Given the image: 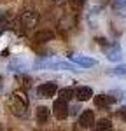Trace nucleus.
<instances>
[{"mask_svg": "<svg viewBox=\"0 0 126 131\" xmlns=\"http://www.w3.org/2000/svg\"><path fill=\"white\" fill-rule=\"evenodd\" d=\"M110 128H112V122L109 119H100L96 122V129H110Z\"/></svg>", "mask_w": 126, "mask_h": 131, "instance_id": "17", "label": "nucleus"}, {"mask_svg": "<svg viewBox=\"0 0 126 131\" xmlns=\"http://www.w3.org/2000/svg\"><path fill=\"white\" fill-rule=\"evenodd\" d=\"M114 101H116V98H114V96H109V94H98V96H94V105L100 107V108H107V107H110Z\"/></svg>", "mask_w": 126, "mask_h": 131, "instance_id": "9", "label": "nucleus"}, {"mask_svg": "<svg viewBox=\"0 0 126 131\" xmlns=\"http://www.w3.org/2000/svg\"><path fill=\"white\" fill-rule=\"evenodd\" d=\"M52 4H56V5H61V4H65L67 0H51Z\"/></svg>", "mask_w": 126, "mask_h": 131, "instance_id": "22", "label": "nucleus"}, {"mask_svg": "<svg viewBox=\"0 0 126 131\" xmlns=\"http://www.w3.org/2000/svg\"><path fill=\"white\" fill-rule=\"evenodd\" d=\"M52 114H54V117L56 119H67L68 117V114H70V108H68V105H67V101L61 100V98H58V100L54 101V105H52Z\"/></svg>", "mask_w": 126, "mask_h": 131, "instance_id": "4", "label": "nucleus"}, {"mask_svg": "<svg viewBox=\"0 0 126 131\" xmlns=\"http://www.w3.org/2000/svg\"><path fill=\"white\" fill-rule=\"evenodd\" d=\"M109 73H110V75H119V77H123V75H126V65H119V67L112 68V70H109Z\"/></svg>", "mask_w": 126, "mask_h": 131, "instance_id": "16", "label": "nucleus"}, {"mask_svg": "<svg viewBox=\"0 0 126 131\" xmlns=\"http://www.w3.org/2000/svg\"><path fill=\"white\" fill-rule=\"evenodd\" d=\"M79 126L84 128V129H89L94 126V114L93 110H84L81 115H79Z\"/></svg>", "mask_w": 126, "mask_h": 131, "instance_id": "7", "label": "nucleus"}, {"mask_svg": "<svg viewBox=\"0 0 126 131\" xmlns=\"http://www.w3.org/2000/svg\"><path fill=\"white\" fill-rule=\"evenodd\" d=\"M117 117H119L121 121L126 122V105H124V107H121V108L117 110Z\"/></svg>", "mask_w": 126, "mask_h": 131, "instance_id": "19", "label": "nucleus"}, {"mask_svg": "<svg viewBox=\"0 0 126 131\" xmlns=\"http://www.w3.org/2000/svg\"><path fill=\"white\" fill-rule=\"evenodd\" d=\"M117 14H119V16H123V18H126V5L121 10H117Z\"/></svg>", "mask_w": 126, "mask_h": 131, "instance_id": "21", "label": "nucleus"}, {"mask_svg": "<svg viewBox=\"0 0 126 131\" xmlns=\"http://www.w3.org/2000/svg\"><path fill=\"white\" fill-rule=\"evenodd\" d=\"M70 60H72L74 63H77V65L84 67V68H91V67L96 65V60L88 58V56H70Z\"/></svg>", "mask_w": 126, "mask_h": 131, "instance_id": "10", "label": "nucleus"}, {"mask_svg": "<svg viewBox=\"0 0 126 131\" xmlns=\"http://www.w3.org/2000/svg\"><path fill=\"white\" fill-rule=\"evenodd\" d=\"M96 42H98L100 46H103V47L109 44V42H107V39H103V37H98V39H96Z\"/></svg>", "mask_w": 126, "mask_h": 131, "instance_id": "20", "label": "nucleus"}, {"mask_svg": "<svg viewBox=\"0 0 126 131\" xmlns=\"http://www.w3.org/2000/svg\"><path fill=\"white\" fill-rule=\"evenodd\" d=\"M74 93H75V91H74L72 88H65V89H60V93H58V96H60L61 100L68 101V100H72V98H74Z\"/></svg>", "mask_w": 126, "mask_h": 131, "instance_id": "13", "label": "nucleus"}, {"mask_svg": "<svg viewBox=\"0 0 126 131\" xmlns=\"http://www.w3.org/2000/svg\"><path fill=\"white\" fill-rule=\"evenodd\" d=\"M49 115H51V110H49L47 107H39V108H37V114H35L39 124H46L47 119H49Z\"/></svg>", "mask_w": 126, "mask_h": 131, "instance_id": "12", "label": "nucleus"}, {"mask_svg": "<svg viewBox=\"0 0 126 131\" xmlns=\"http://www.w3.org/2000/svg\"><path fill=\"white\" fill-rule=\"evenodd\" d=\"M0 16H2V12H0Z\"/></svg>", "mask_w": 126, "mask_h": 131, "instance_id": "24", "label": "nucleus"}, {"mask_svg": "<svg viewBox=\"0 0 126 131\" xmlns=\"http://www.w3.org/2000/svg\"><path fill=\"white\" fill-rule=\"evenodd\" d=\"M54 39V33L49 30H40V31H37L35 35H33V40L35 42H39V44H46V42H49Z\"/></svg>", "mask_w": 126, "mask_h": 131, "instance_id": "11", "label": "nucleus"}, {"mask_svg": "<svg viewBox=\"0 0 126 131\" xmlns=\"http://www.w3.org/2000/svg\"><path fill=\"white\" fill-rule=\"evenodd\" d=\"M37 68H46V70H77L74 68L70 63L61 60H56V58H47V60H40L35 63Z\"/></svg>", "mask_w": 126, "mask_h": 131, "instance_id": "2", "label": "nucleus"}, {"mask_svg": "<svg viewBox=\"0 0 126 131\" xmlns=\"http://www.w3.org/2000/svg\"><path fill=\"white\" fill-rule=\"evenodd\" d=\"M105 56L109 61H119L123 58V51H121V46L114 42V44H107L105 46Z\"/></svg>", "mask_w": 126, "mask_h": 131, "instance_id": "5", "label": "nucleus"}, {"mask_svg": "<svg viewBox=\"0 0 126 131\" xmlns=\"http://www.w3.org/2000/svg\"><path fill=\"white\" fill-rule=\"evenodd\" d=\"M9 108L16 117H26L28 115V98H26V94L21 93V91L12 93V96L9 100Z\"/></svg>", "mask_w": 126, "mask_h": 131, "instance_id": "1", "label": "nucleus"}, {"mask_svg": "<svg viewBox=\"0 0 126 131\" xmlns=\"http://www.w3.org/2000/svg\"><path fill=\"white\" fill-rule=\"evenodd\" d=\"M9 70H14V72L26 70V65H25L23 61H19V60H14V61H10V65H9Z\"/></svg>", "mask_w": 126, "mask_h": 131, "instance_id": "14", "label": "nucleus"}, {"mask_svg": "<svg viewBox=\"0 0 126 131\" xmlns=\"http://www.w3.org/2000/svg\"><path fill=\"white\" fill-rule=\"evenodd\" d=\"M86 4V0H68V5L72 10H81Z\"/></svg>", "mask_w": 126, "mask_h": 131, "instance_id": "15", "label": "nucleus"}, {"mask_svg": "<svg viewBox=\"0 0 126 131\" xmlns=\"http://www.w3.org/2000/svg\"><path fill=\"white\" fill-rule=\"evenodd\" d=\"M124 5H126V0H114V2H112V7H114L116 12H117V10H121Z\"/></svg>", "mask_w": 126, "mask_h": 131, "instance_id": "18", "label": "nucleus"}, {"mask_svg": "<svg viewBox=\"0 0 126 131\" xmlns=\"http://www.w3.org/2000/svg\"><path fill=\"white\" fill-rule=\"evenodd\" d=\"M2 89H4V79L0 77V93H2Z\"/></svg>", "mask_w": 126, "mask_h": 131, "instance_id": "23", "label": "nucleus"}, {"mask_svg": "<svg viewBox=\"0 0 126 131\" xmlns=\"http://www.w3.org/2000/svg\"><path fill=\"white\" fill-rule=\"evenodd\" d=\"M74 96H75L79 101H88L91 96H93V89H91V88H88V86H81V88H77V89H75Z\"/></svg>", "mask_w": 126, "mask_h": 131, "instance_id": "8", "label": "nucleus"}, {"mask_svg": "<svg viewBox=\"0 0 126 131\" xmlns=\"http://www.w3.org/2000/svg\"><path fill=\"white\" fill-rule=\"evenodd\" d=\"M56 91H58V86H56L54 82H44V84L39 86L37 94H39L40 98H52V96L56 94Z\"/></svg>", "mask_w": 126, "mask_h": 131, "instance_id": "6", "label": "nucleus"}, {"mask_svg": "<svg viewBox=\"0 0 126 131\" xmlns=\"http://www.w3.org/2000/svg\"><path fill=\"white\" fill-rule=\"evenodd\" d=\"M19 23L23 26V30H33L39 23V12L33 9H26L21 12L19 16Z\"/></svg>", "mask_w": 126, "mask_h": 131, "instance_id": "3", "label": "nucleus"}]
</instances>
